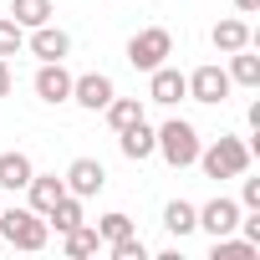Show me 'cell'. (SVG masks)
Masks as SVG:
<instances>
[{
    "instance_id": "6da1fadb",
    "label": "cell",
    "mask_w": 260,
    "mask_h": 260,
    "mask_svg": "<svg viewBox=\"0 0 260 260\" xmlns=\"http://www.w3.org/2000/svg\"><path fill=\"white\" fill-rule=\"evenodd\" d=\"M209 179H240L245 169H250V143H240L235 133H219L209 148H199V158H194Z\"/></svg>"
},
{
    "instance_id": "7a4b0ae2",
    "label": "cell",
    "mask_w": 260,
    "mask_h": 260,
    "mask_svg": "<svg viewBox=\"0 0 260 260\" xmlns=\"http://www.w3.org/2000/svg\"><path fill=\"white\" fill-rule=\"evenodd\" d=\"M0 240L16 245V250H46L51 224H46V214H36V209H6V214H0Z\"/></svg>"
},
{
    "instance_id": "3957f363",
    "label": "cell",
    "mask_w": 260,
    "mask_h": 260,
    "mask_svg": "<svg viewBox=\"0 0 260 260\" xmlns=\"http://www.w3.org/2000/svg\"><path fill=\"white\" fill-rule=\"evenodd\" d=\"M199 127L194 122H184V117H169L164 127H158V153L174 164V169H189L194 158H199Z\"/></svg>"
},
{
    "instance_id": "277c9868",
    "label": "cell",
    "mask_w": 260,
    "mask_h": 260,
    "mask_svg": "<svg viewBox=\"0 0 260 260\" xmlns=\"http://www.w3.org/2000/svg\"><path fill=\"white\" fill-rule=\"evenodd\" d=\"M174 56V36L164 31V26H148V31H138L133 41H127V61H133L138 72H153V67H164Z\"/></svg>"
},
{
    "instance_id": "5b68a950",
    "label": "cell",
    "mask_w": 260,
    "mask_h": 260,
    "mask_svg": "<svg viewBox=\"0 0 260 260\" xmlns=\"http://www.w3.org/2000/svg\"><path fill=\"white\" fill-rule=\"evenodd\" d=\"M184 82H189V97H194V102H209V107H219V102L230 97V87H235V82H230V72H224V67H214V61L194 67Z\"/></svg>"
},
{
    "instance_id": "8992f818",
    "label": "cell",
    "mask_w": 260,
    "mask_h": 260,
    "mask_svg": "<svg viewBox=\"0 0 260 260\" xmlns=\"http://www.w3.org/2000/svg\"><path fill=\"white\" fill-rule=\"evenodd\" d=\"M112 97H117V87H112V77H107V72L72 77V102H77V107H87V112H102Z\"/></svg>"
},
{
    "instance_id": "52a82bcc",
    "label": "cell",
    "mask_w": 260,
    "mask_h": 260,
    "mask_svg": "<svg viewBox=\"0 0 260 260\" xmlns=\"http://www.w3.org/2000/svg\"><path fill=\"white\" fill-rule=\"evenodd\" d=\"M26 51L36 56V61H67V51H72V36L61 31V26H36L31 36H26Z\"/></svg>"
},
{
    "instance_id": "ba28073f",
    "label": "cell",
    "mask_w": 260,
    "mask_h": 260,
    "mask_svg": "<svg viewBox=\"0 0 260 260\" xmlns=\"http://www.w3.org/2000/svg\"><path fill=\"white\" fill-rule=\"evenodd\" d=\"M67 194H77V199H92V194H102L107 189V169L97 164V158H77L72 169H67Z\"/></svg>"
},
{
    "instance_id": "9c48e42d",
    "label": "cell",
    "mask_w": 260,
    "mask_h": 260,
    "mask_svg": "<svg viewBox=\"0 0 260 260\" xmlns=\"http://www.w3.org/2000/svg\"><path fill=\"white\" fill-rule=\"evenodd\" d=\"M36 97L41 102H72V72L61 67V61H41V72H36Z\"/></svg>"
},
{
    "instance_id": "30bf717a",
    "label": "cell",
    "mask_w": 260,
    "mask_h": 260,
    "mask_svg": "<svg viewBox=\"0 0 260 260\" xmlns=\"http://www.w3.org/2000/svg\"><path fill=\"white\" fill-rule=\"evenodd\" d=\"M148 97H153V102H164V107L184 102V97H189L184 72H179V67H153V72H148Z\"/></svg>"
},
{
    "instance_id": "8fae6325",
    "label": "cell",
    "mask_w": 260,
    "mask_h": 260,
    "mask_svg": "<svg viewBox=\"0 0 260 260\" xmlns=\"http://www.w3.org/2000/svg\"><path fill=\"white\" fill-rule=\"evenodd\" d=\"M235 224H240V199H209L204 209H199V230H209L214 240L219 235H235Z\"/></svg>"
},
{
    "instance_id": "7c38bea8",
    "label": "cell",
    "mask_w": 260,
    "mask_h": 260,
    "mask_svg": "<svg viewBox=\"0 0 260 260\" xmlns=\"http://www.w3.org/2000/svg\"><path fill=\"white\" fill-rule=\"evenodd\" d=\"M117 148H122V158L143 164V158H153V153H158V133H153L143 117H138L133 127H122V133H117Z\"/></svg>"
},
{
    "instance_id": "4fadbf2b",
    "label": "cell",
    "mask_w": 260,
    "mask_h": 260,
    "mask_svg": "<svg viewBox=\"0 0 260 260\" xmlns=\"http://www.w3.org/2000/svg\"><path fill=\"white\" fill-rule=\"evenodd\" d=\"M26 194H31V209H36V214H51V204H56V199L67 194V184H61L56 174H31Z\"/></svg>"
},
{
    "instance_id": "5bb4252c",
    "label": "cell",
    "mask_w": 260,
    "mask_h": 260,
    "mask_svg": "<svg viewBox=\"0 0 260 260\" xmlns=\"http://www.w3.org/2000/svg\"><path fill=\"white\" fill-rule=\"evenodd\" d=\"M31 174H36V169H31V158H26L21 148H16V153H0V189L16 194V189L31 184Z\"/></svg>"
},
{
    "instance_id": "9a60e30c",
    "label": "cell",
    "mask_w": 260,
    "mask_h": 260,
    "mask_svg": "<svg viewBox=\"0 0 260 260\" xmlns=\"http://www.w3.org/2000/svg\"><path fill=\"white\" fill-rule=\"evenodd\" d=\"M164 230H169V235H179V240H184V235H194V230H199V209H194L189 199H174V204L164 209Z\"/></svg>"
},
{
    "instance_id": "2e32d148",
    "label": "cell",
    "mask_w": 260,
    "mask_h": 260,
    "mask_svg": "<svg viewBox=\"0 0 260 260\" xmlns=\"http://www.w3.org/2000/svg\"><path fill=\"white\" fill-rule=\"evenodd\" d=\"M97 245H102V235H97V224H77V230H67L61 235V250L72 255V260H82V255H97Z\"/></svg>"
},
{
    "instance_id": "e0dca14e",
    "label": "cell",
    "mask_w": 260,
    "mask_h": 260,
    "mask_svg": "<svg viewBox=\"0 0 260 260\" xmlns=\"http://www.w3.org/2000/svg\"><path fill=\"white\" fill-rule=\"evenodd\" d=\"M230 82H240V87H260V56H255L250 46L230 51Z\"/></svg>"
},
{
    "instance_id": "ac0fdd59",
    "label": "cell",
    "mask_w": 260,
    "mask_h": 260,
    "mask_svg": "<svg viewBox=\"0 0 260 260\" xmlns=\"http://www.w3.org/2000/svg\"><path fill=\"white\" fill-rule=\"evenodd\" d=\"M250 41H255V36H250L245 21H219V26H214V51H224V56L240 51V46H250Z\"/></svg>"
},
{
    "instance_id": "d6986e66",
    "label": "cell",
    "mask_w": 260,
    "mask_h": 260,
    "mask_svg": "<svg viewBox=\"0 0 260 260\" xmlns=\"http://www.w3.org/2000/svg\"><path fill=\"white\" fill-rule=\"evenodd\" d=\"M102 112H107V122H112V133H122V127H133V122L143 117V102H138V97H112Z\"/></svg>"
},
{
    "instance_id": "ffe728a7",
    "label": "cell",
    "mask_w": 260,
    "mask_h": 260,
    "mask_svg": "<svg viewBox=\"0 0 260 260\" xmlns=\"http://www.w3.org/2000/svg\"><path fill=\"white\" fill-rule=\"evenodd\" d=\"M11 21H21L26 31L46 26V21H51V0H16V6H11Z\"/></svg>"
},
{
    "instance_id": "44dd1931",
    "label": "cell",
    "mask_w": 260,
    "mask_h": 260,
    "mask_svg": "<svg viewBox=\"0 0 260 260\" xmlns=\"http://www.w3.org/2000/svg\"><path fill=\"white\" fill-rule=\"evenodd\" d=\"M255 255H260V245H250L245 235H240V240H235V235H219V240H214V260H255Z\"/></svg>"
},
{
    "instance_id": "7402d4cb",
    "label": "cell",
    "mask_w": 260,
    "mask_h": 260,
    "mask_svg": "<svg viewBox=\"0 0 260 260\" xmlns=\"http://www.w3.org/2000/svg\"><path fill=\"white\" fill-rule=\"evenodd\" d=\"M16 51H26V26L21 21H11V16H0V56H16Z\"/></svg>"
},
{
    "instance_id": "603a6c76",
    "label": "cell",
    "mask_w": 260,
    "mask_h": 260,
    "mask_svg": "<svg viewBox=\"0 0 260 260\" xmlns=\"http://www.w3.org/2000/svg\"><path fill=\"white\" fill-rule=\"evenodd\" d=\"M97 235H102V245H112V240H122V235H133V219H127L122 209H112V214L97 219Z\"/></svg>"
},
{
    "instance_id": "cb8c5ba5",
    "label": "cell",
    "mask_w": 260,
    "mask_h": 260,
    "mask_svg": "<svg viewBox=\"0 0 260 260\" xmlns=\"http://www.w3.org/2000/svg\"><path fill=\"white\" fill-rule=\"evenodd\" d=\"M112 260H148V245L138 240V230L122 235V240H112Z\"/></svg>"
},
{
    "instance_id": "d4e9b609",
    "label": "cell",
    "mask_w": 260,
    "mask_h": 260,
    "mask_svg": "<svg viewBox=\"0 0 260 260\" xmlns=\"http://www.w3.org/2000/svg\"><path fill=\"white\" fill-rule=\"evenodd\" d=\"M240 209H260V179H245V189H240Z\"/></svg>"
},
{
    "instance_id": "484cf974",
    "label": "cell",
    "mask_w": 260,
    "mask_h": 260,
    "mask_svg": "<svg viewBox=\"0 0 260 260\" xmlns=\"http://www.w3.org/2000/svg\"><path fill=\"white\" fill-rule=\"evenodd\" d=\"M6 92H11V61L0 56V97H6Z\"/></svg>"
},
{
    "instance_id": "4316f807",
    "label": "cell",
    "mask_w": 260,
    "mask_h": 260,
    "mask_svg": "<svg viewBox=\"0 0 260 260\" xmlns=\"http://www.w3.org/2000/svg\"><path fill=\"white\" fill-rule=\"evenodd\" d=\"M235 11H240V16H255V11H260V0H235Z\"/></svg>"
}]
</instances>
